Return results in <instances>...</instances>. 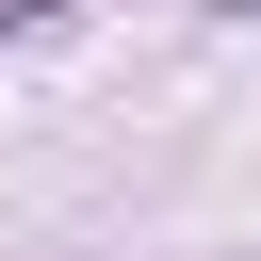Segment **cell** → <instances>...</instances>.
<instances>
[{
    "label": "cell",
    "instance_id": "cell-1",
    "mask_svg": "<svg viewBox=\"0 0 261 261\" xmlns=\"http://www.w3.org/2000/svg\"><path fill=\"white\" fill-rule=\"evenodd\" d=\"M245 16H261V0H245Z\"/></svg>",
    "mask_w": 261,
    "mask_h": 261
}]
</instances>
